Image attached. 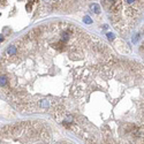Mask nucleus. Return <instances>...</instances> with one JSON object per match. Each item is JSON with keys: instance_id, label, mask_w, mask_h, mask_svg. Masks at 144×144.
Wrapping results in <instances>:
<instances>
[{"instance_id": "obj_2", "label": "nucleus", "mask_w": 144, "mask_h": 144, "mask_svg": "<svg viewBox=\"0 0 144 144\" xmlns=\"http://www.w3.org/2000/svg\"><path fill=\"white\" fill-rule=\"evenodd\" d=\"M108 108H100L58 121L85 144H144V113L120 110V105L144 99V68L113 62L99 70Z\"/></svg>"}, {"instance_id": "obj_3", "label": "nucleus", "mask_w": 144, "mask_h": 144, "mask_svg": "<svg viewBox=\"0 0 144 144\" xmlns=\"http://www.w3.org/2000/svg\"><path fill=\"white\" fill-rule=\"evenodd\" d=\"M0 144H70L55 142L45 127L34 122H23L0 129Z\"/></svg>"}, {"instance_id": "obj_4", "label": "nucleus", "mask_w": 144, "mask_h": 144, "mask_svg": "<svg viewBox=\"0 0 144 144\" xmlns=\"http://www.w3.org/2000/svg\"><path fill=\"white\" fill-rule=\"evenodd\" d=\"M91 11H93L96 14L100 13V7H99V5H97V4H92V5H91Z\"/></svg>"}, {"instance_id": "obj_5", "label": "nucleus", "mask_w": 144, "mask_h": 144, "mask_svg": "<svg viewBox=\"0 0 144 144\" xmlns=\"http://www.w3.org/2000/svg\"><path fill=\"white\" fill-rule=\"evenodd\" d=\"M83 21H84V22H85V23H88V24H90V23H91V22H92V20H91V18H90V17H89V16H85V17H84V18H83Z\"/></svg>"}, {"instance_id": "obj_6", "label": "nucleus", "mask_w": 144, "mask_h": 144, "mask_svg": "<svg viewBox=\"0 0 144 144\" xmlns=\"http://www.w3.org/2000/svg\"><path fill=\"white\" fill-rule=\"evenodd\" d=\"M107 37H108V39H110V40L114 39V35H113V34H107Z\"/></svg>"}, {"instance_id": "obj_1", "label": "nucleus", "mask_w": 144, "mask_h": 144, "mask_svg": "<svg viewBox=\"0 0 144 144\" xmlns=\"http://www.w3.org/2000/svg\"><path fill=\"white\" fill-rule=\"evenodd\" d=\"M105 53L103 43L76 34L74 29H61L57 37L36 29L18 44L7 47L0 62V86L7 89L8 97L17 107L36 112L43 82H46L38 111L51 110L50 80L55 79L58 88L61 85L58 80L67 89L73 83L80 85Z\"/></svg>"}]
</instances>
